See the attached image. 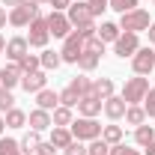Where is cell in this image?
I'll use <instances>...</instances> for the list:
<instances>
[{
    "mask_svg": "<svg viewBox=\"0 0 155 155\" xmlns=\"http://www.w3.org/2000/svg\"><path fill=\"white\" fill-rule=\"evenodd\" d=\"M101 128H104V125H98L93 116H78V119H72V125H69L72 137H75V140H81V143L98 140V137H101Z\"/></svg>",
    "mask_w": 155,
    "mask_h": 155,
    "instance_id": "obj_1",
    "label": "cell"
},
{
    "mask_svg": "<svg viewBox=\"0 0 155 155\" xmlns=\"http://www.w3.org/2000/svg\"><path fill=\"white\" fill-rule=\"evenodd\" d=\"M146 93H149V81H146V75H134L128 78L125 84H122V101L125 104H140L143 98H146Z\"/></svg>",
    "mask_w": 155,
    "mask_h": 155,
    "instance_id": "obj_2",
    "label": "cell"
},
{
    "mask_svg": "<svg viewBox=\"0 0 155 155\" xmlns=\"http://www.w3.org/2000/svg\"><path fill=\"white\" fill-rule=\"evenodd\" d=\"M149 12L146 9H131L125 15H119V30L122 33H146L149 30Z\"/></svg>",
    "mask_w": 155,
    "mask_h": 155,
    "instance_id": "obj_3",
    "label": "cell"
},
{
    "mask_svg": "<svg viewBox=\"0 0 155 155\" xmlns=\"http://www.w3.org/2000/svg\"><path fill=\"white\" fill-rule=\"evenodd\" d=\"M27 27H30V33H27V45H30V48H48L51 33H48V21H45V15L39 12Z\"/></svg>",
    "mask_w": 155,
    "mask_h": 155,
    "instance_id": "obj_4",
    "label": "cell"
},
{
    "mask_svg": "<svg viewBox=\"0 0 155 155\" xmlns=\"http://www.w3.org/2000/svg\"><path fill=\"white\" fill-rule=\"evenodd\" d=\"M84 42H87V36H84V30H72L69 36L63 39V51H60V57H63V63H78V57H81V51H84Z\"/></svg>",
    "mask_w": 155,
    "mask_h": 155,
    "instance_id": "obj_5",
    "label": "cell"
},
{
    "mask_svg": "<svg viewBox=\"0 0 155 155\" xmlns=\"http://www.w3.org/2000/svg\"><path fill=\"white\" fill-rule=\"evenodd\" d=\"M66 15L72 21V27H87V24H96V15L90 9L87 0H72V6L66 9Z\"/></svg>",
    "mask_w": 155,
    "mask_h": 155,
    "instance_id": "obj_6",
    "label": "cell"
},
{
    "mask_svg": "<svg viewBox=\"0 0 155 155\" xmlns=\"http://www.w3.org/2000/svg\"><path fill=\"white\" fill-rule=\"evenodd\" d=\"M39 15V3H21V6H15V9H9V24L12 27H27L30 21Z\"/></svg>",
    "mask_w": 155,
    "mask_h": 155,
    "instance_id": "obj_7",
    "label": "cell"
},
{
    "mask_svg": "<svg viewBox=\"0 0 155 155\" xmlns=\"http://www.w3.org/2000/svg\"><path fill=\"white\" fill-rule=\"evenodd\" d=\"M137 48H140V33H119V39L114 42V54H116L119 60L134 57Z\"/></svg>",
    "mask_w": 155,
    "mask_h": 155,
    "instance_id": "obj_8",
    "label": "cell"
},
{
    "mask_svg": "<svg viewBox=\"0 0 155 155\" xmlns=\"http://www.w3.org/2000/svg\"><path fill=\"white\" fill-rule=\"evenodd\" d=\"M45 21H48V33H51L54 39H66L72 30H75L66 12H51V15H45Z\"/></svg>",
    "mask_w": 155,
    "mask_h": 155,
    "instance_id": "obj_9",
    "label": "cell"
},
{
    "mask_svg": "<svg viewBox=\"0 0 155 155\" xmlns=\"http://www.w3.org/2000/svg\"><path fill=\"white\" fill-rule=\"evenodd\" d=\"M24 93H42L45 87H48V72L45 69H36V72H27V75H21V84H18Z\"/></svg>",
    "mask_w": 155,
    "mask_h": 155,
    "instance_id": "obj_10",
    "label": "cell"
},
{
    "mask_svg": "<svg viewBox=\"0 0 155 155\" xmlns=\"http://www.w3.org/2000/svg\"><path fill=\"white\" fill-rule=\"evenodd\" d=\"M131 66H134V75H149V72L155 69V51L149 48V45H146V48L140 45L137 54L131 57Z\"/></svg>",
    "mask_w": 155,
    "mask_h": 155,
    "instance_id": "obj_11",
    "label": "cell"
},
{
    "mask_svg": "<svg viewBox=\"0 0 155 155\" xmlns=\"http://www.w3.org/2000/svg\"><path fill=\"white\" fill-rule=\"evenodd\" d=\"M21 84V66L18 63H9L6 69H0V93H12Z\"/></svg>",
    "mask_w": 155,
    "mask_h": 155,
    "instance_id": "obj_12",
    "label": "cell"
},
{
    "mask_svg": "<svg viewBox=\"0 0 155 155\" xmlns=\"http://www.w3.org/2000/svg\"><path fill=\"white\" fill-rule=\"evenodd\" d=\"M30 54V45H27V36H15L6 42V57L12 60V63H18V60H24Z\"/></svg>",
    "mask_w": 155,
    "mask_h": 155,
    "instance_id": "obj_13",
    "label": "cell"
},
{
    "mask_svg": "<svg viewBox=\"0 0 155 155\" xmlns=\"http://www.w3.org/2000/svg\"><path fill=\"white\" fill-rule=\"evenodd\" d=\"M101 107H104V101L98 96H93V93H90V96H81V101H78V114L81 116H93V119H96V116L101 114Z\"/></svg>",
    "mask_w": 155,
    "mask_h": 155,
    "instance_id": "obj_14",
    "label": "cell"
},
{
    "mask_svg": "<svg viewBox=\"0 0 155 155\" xmlns=\"http://www.w3.org/2000/svg\"><path fill=\"white\" fill-rule=\"evenodd\" d=\"M27 122H30V128L33 131H48V128H54V122H51V114L48 110H42V107H36V110H30L27 114Z\"/></svg>",
    "mask_w": 155,
    "mask_h": 155,
    "instance_id": "obj_15",
    "label": "cell"
},
{
    "mask_svg": "<svg viewBox=\"0 0 155 155\" xmlns=\"http://www.w3.org/2000/svg\"><path fill=\"white\" fill-rule=\"evenodd\" d=\"M125 107H128V104L122 101V96H110V98H104V107H101V110H104V116H107L110 122H116V119L125 116Z\"/></svg>",
    "mask_w": 155,
    "mask_h": 155,
    "instance_id": "obj_16",
    "label": "cell"
},
{
    "mask_svg": "<svg viewBox=\"0 0 155 155\" xmlns=\"http://www.w3.org/2000/svg\"><path fill=\"white\" fill-rule=\"evenodd\" d=\"M36 107H42V110H48V114H54L60 107V93H54V90H42V93H36Z\"/></svg>",
    "mask_w": 155,
    "mask_h": 155,
    "instance_id": "obj_17",
    "label": "cell"
},
{
    "mask_svg": "<svg viewBox=\"0 0 155 155\" xmlns=\"http://www.w3.org/2000/svg\"><path fill=\"white\" fill-rule=\"evenodd\" d=\"M98 63H101V54L90 51V48H84V51H81V57H78L81 72H93V69H98Z\"/></svg>",
    "mask_w": 155,
    "mask_h": 155,
    "instance_id": "obj_18",
    "label": "cell"
},
{
    "mask_svg": "<svg viewBox=\"0 0 155 155\" xmlns=\"http://www.w3.org/2000/svg\"><path fill=\"white\" fill-rule=\"evenodd\" d=\"M69 90H72L78 98H81V96H90V93H93V81H90L87 75H78V78L69 81Z\"/></svg>",
    "mask_w": 155,
    "mask_h": 155,
    "instance_id": "obj_19",
    "label": "cell"
},
{
    "mask_svg": "<svg viewBox=\"0 0 155 155\" xmlns=\"http://www.w3.org/2000/svg\"><path fill=\"white\" fill-rule=\"evenodd\" d=\"M72 140H75V137H72L69 128H63V125H54V128H51V143H54L57 149H66Z\"/></svg>",
    "mask_w": 155,
    "mask_h": 155,
    "instance_id": "obj_20",
    "label": "cell"
},
{
    "mask_svg": "<svg viewBox=\"0 0 155 155\" xmlns=\"http://www.w3.org/2000/svg\"><path fill=\"white\" fill-rule=\"evenodd\" d=\"M39 143H42V134H39V131H33V128H30V131L18 140V146H21V152H24V155H33Z\"/></svg>",
    "mask_w": 155,
    "mask_h": 155,
    "instance_id": "obj_21",
    "label": "cell"
},
{
    "mask_svg": "<svg viewBox=\"0 0 155 155\" xmlns=\"http://www.w3.org/2000/svg\"><path fill=\"white\" fill-rule=\"evenodd\" d=\"M119 33H122V30H119V24H114V21H104V24L98 27V39H101L104 45H107V42L114 45L116 39H119Z\"/></svg>",
    "mask_w": 155,
    "mask_h": 155,
    "instance_id": "obj_22",
    "label": "cell"
},
{
    "mask_svg": "<svg viewBox=\"0 0 155 155\" xmlns=\"http://www.w3.org/2000/svg\"><path fill=\"white\" fill-rule=\"evenodd\" d=\"M125 122H128V125H143V122H146V110H143V104H128V107H125Z\"/></svg>",
    "mask_w": 155,
    "mask_h": 155,
    "instance_id": "obj_23",
    "label": "cell"
},
{
    "mask_svg": "<svg viewBox=\"0 0 155 155\" xmlns=\"http://www.w3.org/2000/svg\"><path fill=\"white\" fill-rule=\"evenodd\" d=\"M3 119H6V128H24V125H27V114H24L21 107L6 110V114H3Z\"/></svg>",
    "mask_w": 155,
    "mask_h": 155,
    "instance_id": "obj_24",
    "label": "cell"
},
{
    "mask_svg": "<svg viewBox=\"0 0 155 155\" xmlns=\"http://www.w3.org/2000/svg\"><path fill=\"white\" fill-rule=\"evenodd\" d=\"M122 137H125L122 125H104V128H101V140H104L107 146H116V143H122Z\"/></svg>",
    "mask_w": 155,
    "mask_h": 155,
    "instance_id": "obj_25",
    "label": "cell"
},
{
    "mask_svg": "<svg viewBox=\"0 0 155 155\" xmlns=\"http://www.w3.org/2000/svg\"><path fill=\"white\" fill-rule=\"evenodd\" d=\"M152 140H155V125H146V122H143V125L134 128V143L137 146H149Z\"/></svg>",
    "mask_w": 155,
    "mask_h": 155,
    "instance_id": "obj_26",
    "label": "cell"
},
{
    "mask_svg": "<svg viewBox=\"0 0 155 155\" xmlns=\"http://www.w3.org/2000/svg\"><path fill=\"white\" fill-rule=\"evenodd\" d=\"M93 96H98L101 101L110 98V96H114V81H110V78H98V81H93Z\"/></svg>",
    "mask_w": 155,
    "mask_h": 155,
    "instance_id": "obj_27",
    "label": "cell"
},
{
    "mask_svg": "<svg viewBox=\"0 0 155 155\" xmlns=\"http://www.w3.org/2000/svg\"><path fill=\"white\" fill-rule=\"evenodd\" d=\"M39 63H42V69H45V72H51V69H57L60 63H63V57H60V51H48V48H42Z\"/></svg>",
    "mask_w": 155,
    "mask_h": 155,
    "instance_id": "obj_28",
    "label": "cell"
},
{
    "mask_svg": "<svg viewBox=\"0 0 155 155\" xmlns=\"http://www.w3.org/2000/svg\"><path fill=\"white\" fill-rule=\"evenodd\" d=\"M72 119H75V116H72V107H63V104L51 114V122H54V125H63V128H69Z\"/></svg>",
    "mask_w": 155,
    "mask_h": 155,
    "instance_id": "obj_29",
    "label": "cell"
},
{
    "mask_svg": "<svg viewBox=\"0 0 155 155\" xmlns=\"http://www.w3.org/2000/svg\"><path fill=\"white\" fill-rule=\"evenodd\" d=\"M0 155H24L18 146V140H12V137H0Z\"/></svg>",
    "mask_w": 155,
    "mask_h": 155,
    "instance_id": "obj_30",
    "label": "cell"
},
{
    "mask_svg": "<svg viewBox=\"0 0 155 155\" xmlns=\"http://www.w3.org/2000/svg\"><path fill=\"white\" fill-rule=\"evenodd\" d=\"M21 66V75H27V72H36V69H42V63H39V54H27L24 60H18Z\"/></svg>",
    "mask_w": 155,
    "mask_h": 155,
    "instance_id": "obj_31",
    "label": "cell"
},
{
    "mask_svg": "<svg viewBox=\"0 0 155 155\" xmlns=\"http://www.w3.org/2000/svg\"><path fill=\"white\" fill-rule=\"evenodd\" d=\"M137 6H140V0H110V9L119 12V15L131 12V9H137Z\"/></svg>",
    "mask_w": 155,
    "mask_h": 155,
    "instance_id": "obj_32",
    "label": "cell"
},
{
    "mask_svg": "<svg viewBox=\"0 0 155 155\" xmlns=\"http://www.w3.org/2000/svg\"><path fill=\"white\" fill-rule=\"evenodd\" d=\"M110 152V146L98 137V140H90V146H87V155H107Z\"/></svg>",
    "mask_w": 155,
    "mask_h": 155,
    "instance_id": "obj_33",
    "label": "cell"
},
{
    "mask_svg": "<svg viewBox=\"0 0 155 155\" xmlns=\"http://www.w3.org/2000/svg\"><path fill=\"white\" fill-rule=\"evenodd\" d=\"M143 110H146V119H155V87H149V93L143 98Z\"/></svg>",
    "mask_w": 155,
    "mask_h": 155,
    "instance_id": "obj_34",
    "label": "cell"
},
{
    "mask_svg": "<svg viewBox=\"0 0 155 155\" xmlns=\"http://www.w3.org/2000/svg\"><path fill=\"white\" fill-rule=\"evenodd\" d=\"M78 101H81V98H78L75 93L69 90V87H66V90L60 93V104H63V107H72V110H75V107H78Z\"/></svg>",
    "mask_w": 155,
    "mask_h": 155,
    "instance_id": "obj_35",
    "label": "cell"
},
{
    "mask_svg": "<svg viewBox=\"0 0 155 155\" xmlns=\"http://www.w3.org/2000/svg\"><path fill=\"white\" fill-rule=\"evenodd\" d=\"M63 155H87V146H84L81 140H72V143L63 149Z\"/></svg>",
    "mask_w": 155,
    "mask_h": 155,
    "instance_id": "obj_36",
    "label": "cell"
},
{
    "mask_svg": "<svg viewBox=\"0 0 155 155\" xmlns=\"http://www.w3.org/2000/svg\"><path fill=\"white\" fill-rule=\"evenodd\" d=\"M12 107H15V96L12 93H0V114H6Z\"/></svg>",
    "mask_w": 155,
    "mask_h": 155,
    "instance_id": "obj_37",
    "label": "cell"
},
{
    "mask_svg": "<svg viewBox=\"0 0 155 155\" xmlns=\"http://www.w3.org/2000/svg\"><path fill=\"white\" fill-rule=\"evenodd\" d=\"M107 155H140V149H131V146H125V143H116V146H110Z\"/></svg>",
    "mask_w": 155,
    "mask_h": 155,
    "instance_id": "obj_38",
    "label": "cell"
},
{
    "mask_svg": "<svg viewBox=\"0 0 155 155\" xmlns=\"http://www.w3.org/2000/svg\"><path fill=\"white\" fill-rule=\"evenodd\" d=\"M90 3V9H93V15H101L104 9H110V0H87Z\"/></svg>",
    "mask_w": 155,
    "mask_h": 155,
    "instance_id": "obj_39",
    "label": "cell"
},
{
    "mask_svg": "<svg viewBox=\"0 0 155 155\" xmlns=\"http://www.w3.org/2000/svg\"><path fill=\"white\" fill-rule=\"evenodd\" d=\"M54 152H57V146H54L51 140H42V143L36 146V152H33V155H54Z\"/></svg>",
    "mask_w": 155,
    "mask_h": 155,
    "instance_id": "obj_40",
    "label": "cell"
},
{
    "mask_svg": "<svg viewBox=\"0 0 155 155\" xmlns=\"http://www.w3.org/2000/svg\"><path fill=\"white\" fill-rule=\"evenodd\" d=\"M51 6H54V12H66L72 6V0H51Z\"/></svg>",
    "mask_w": 155,
    "mask_h": 155,
    "instance_id": "obj_41",
    "label": "cell"
},
{
    "mask_svg": "<svg viewBox=\"0 0 155 155\" xmlns=\"http://www.w3.org/2000/svg\"><path fill=\"white\" fill-rule=\"evenodd\" d=\"M9 24V12H6V6H0V30Z\"/></svg>",
    "mask_w": 155,
    "mask_h": 155,
    "instance_id": "obj_42",
    "label": "cell"
},
{
    "mask_svg": "<svg viewBox=\"0 0 155 155\" xmlns=\"http://www.w3.org/2000/svg\"><path fill=\"white\" fill-rule=\"evenodd\" d=\"M21 3H30V0H3L6 9H15V6H21Z\"/></svg>",
    "mask_w": 155,
    "mask_h": 155,
    "instance_id": "obj_43",
    "label": "cell"
},
{
    "mask_svg": "<svg viewBox=\"0 0 155 155\" xmlns=\"http://www.w3.org/2000/svg\"><path fill=\"white\" fill-rule=\"evenodd\" d=\"M146 36H149V45H155V21L149 24V30H146Z\"/></svg>",
    "mask_w": 155,
    "mask_h": 155,
    "instance_id": "obj_44",
    "label": "cell"
},
{
    "mask_svg": "<svg viewBox=\"0 0 155 155\" xmlns=\"http://www.w3.org/2000/svg\"><path fill=\"white\" fill-rule=\"evenodd\" d=\"M143 149H146V155H155V140L149 143V146H143Z\"/></svg>",
    "mask_w": 155,
    "mask_h": 155,
    "instance_id": "obj_45",
    "label": "cell"
},
{
    "mask_svg": "<svg viewBox=\"0 0 155 155\" xmlns=\"http://www.w3.org/2000/svg\"><path fill=\"white\" fill-rule=\"evenodd\" d=\"M3 128H6V119H3V114H0V134H3Z\"/></svg>",
    "mask_w": 155,
    "mask_h": 155,
    "instance_id": "obj_46",
    "label": "cell"
},
{
    "mask_svg": "<svg viewBox=\"0 0 155 155\" xmlns=\"http://www.w3.org/2000/svg\"><path fill=\"white\" fill-rule=\"evenodd\" d=\"M3 51H6V39L0 36V54H3Z\"/></svg>",
    "mask_w": 155,
    "mask_h": 155,
    "instance_id": "obj_47",
    "label": "cell"
},
{
    "mask_svg": "<svg viewBox=\"0 0 155 155\" xmlns=\"http://www.w3.org/2000/svg\"><path fill=\"white\" fill-rule=\"evenodd\" d=\"M33 3H39V6H42V3H48V6H51V0H33Z\"/></svg>",
    "mask_w": 155,
    "mask_h": 155,
    "instance_id": "obj_48",
    "label": "cell"
}]
</instances>
